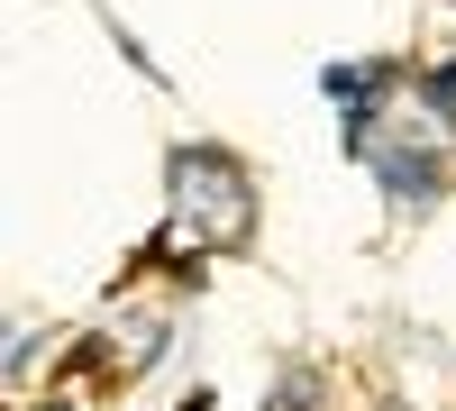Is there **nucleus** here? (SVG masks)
<instances>
[{
    "mask_svg": "<svg viewBox=\"0 0 456 411\" xmlns=\"http://www.w3.org/2000/svg\"><path fill=\"white\" fill-rule=\"evenodd\" d=\"M420 110L456 128V64H420Z\"/></svg>",
    "mask_w": 456,
    "mask_h": 411,
    "instance_id": "3",
    "label": "nucleus"
},
{
    "mask_svg": "<svg viewBox=\"0 0 456 411\" xmlns=\"http://www.w3.org/2000/svg\"><path fill=\"white\" fill-rule=\"evenodd\" d=\"M165 193H174V219L192 229L201 247H238L256 229V183L228 146H174L165 156Z\"/></svg>",
    "mask_w": 456,
    "mask_h": 411,
    "instance_id": "1",
    "label": "nucleus"
},
{
    "mask_svg": "<svg viewBox=\"0 0 456 411\" xmlns=\"http://www.w3.org/2000/svg\"><path fill=\"white\" fill-rule=\"evenodd\" d=\"M311 402H320V384H311V375H292V384H274V411H311Z\"/></svg>",
    "mask_w": 456,
    "mask_h": 411,
    "instance_id": "4",
    "label": "nucleus"
},
{
    "mask_svg": "<svg viewBox=\"0 0 456 411\" xmlns=\"http://www.w3.org/2000/svg\"><path fill=\"white\" fill-rule=\"evenodd\" d=\"M365 174L384 183L402 210H429V201L447 193V119H429V110L384 119V128H374V146H365Z\"/></svg>",
    "mask_w": 456,
    "mask_h": 411,
    "instance_id": "2",
    "label": "nucleus"
}]
</instances>
